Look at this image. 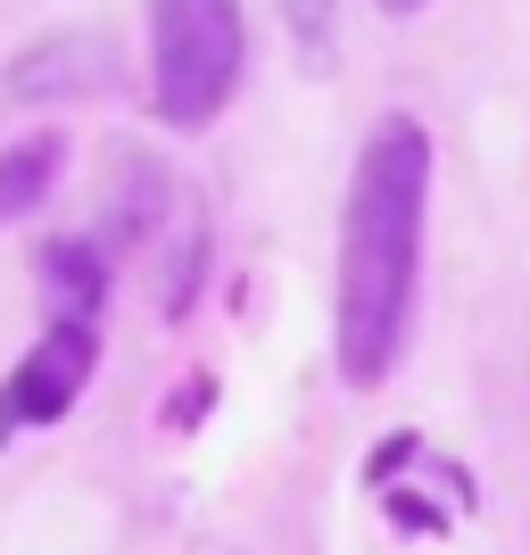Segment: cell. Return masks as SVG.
Here are the masks:
<instances>
[{
  "label": "cell",
  "instance_id": "obj_1",
  "mask_svg": "<svg viewBox=\"0 0 530 555\" xmlns=\"http://www.w3.org/2000/svg\"><path fill=\"white\" fill-rule=\"evenodd\" d=\"M423 208H431V133L415 116H382L357 150L340 216V373L382 382L415 324Z\"/></svg>",
  "mask_w": 530,
  "mask_h": 555
},
{
  "label": "cell",
  "instance_id": "obj_2",
  "mask_svg": "<svg viewBox=\"0 0 530 555\" xmlns=\"http://www.w3.org/2000/svg\"><path fill=\"white\" fill-rule=\"evenodd\" d=\"M150 83L166 125H216L241 83V0H150Z\"/></svg>",
  "mask_w": 530,
  "mask_h": 555
},
{
  "label": "cell",
  "instance_id": "obj_3",
  "mask_svg": "<svg viewBox=\"0 0 530 555\" xmlns=\"http://www.w3.org/2000/svg\"><path fill=\"white\" fill-rule=\"evenodd\" d=\"M92 373H100V324L59 315V324L9 365V382H0V440H17V431H34V423H59L75 398H83Z\"/></svg>",
  "mask_w": 530,
  "mask_h": 555
},
{
  "label": "cell",
  "instance_id": "obj_4",
  "mask_svg": "<svg viewBox=\"0 0 530 555\" xmlns=\"http://www.w3.org/2000/svg\"><path fill=\"white\" fill-rule=\"evenodd\" d=\"M42 291H50L59 315L100 324V299H108V249H92V241H50V249H42Z\"/></svg>",
  "mask_w": 530,
  "mask_h": 555
},
{
  "label": "cell",
  "instance_id": "obj_5",
  "mask_svg": "<svg viewBox=\"0 0 530 555\" xmlns=\"http://www.w3.org/2000/svg\"><path fill=\"white\" fill-rule=\"evenodd\" d=\"M67 83H108V50H92V42H42L34 59L9 67V92H25V100H59Z\"/></svg>",
  "mask_w": 530,
  "mask_h": 555
},
{
  "label": "cell",
  "instance_id": "obj_6",
  "mask_svg": "<svg viewBox=\"0 0 530 555\" xmlns=\"http://www.w3.org/2000/svg\"><path fill=\"white\" fill-rule=\"evenodd\" d=\"M59 158H67V141H59V133H34V141H17V150H0V224L42 199L50 175H59Z\"/></svg>",
  "mask_w": 530,
  "mask_h": 555
},
{
  "label": "cell",
  "instance_id": "obj_7",
  "mask_svg": "<svg viewBox=\"0 0 530 555\" xmlns=\"http://www.w3.org/2000/svg\"><path fill=\"white\" fill-rule=\"evenodd\" d=\"M290 42H299L307 67H332V25H340V0H274Z\"/></svg>",
  "mask_w": 530,
  "mask_h": 555
},
{
  "label": "cell",
  "instance_id": "obj_8",
  "mask_svg": "<svg viewBox=\"0 0 530 555\" xmlns=\"http://www.w3.org/2000/svg\"><path fill=\"white\" fill-rule=\"evenodd\" d=\"M382 9H390V17H415V9H423V0H382Z\"/></svg>",
  "mask_w": 530,
  "mask_h": 555
}]
</instances>
